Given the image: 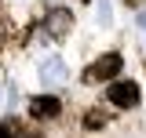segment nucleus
<instances>
[{"label":"nucleus","instance_id":"nucleus-1","mask_svg":"<svg viewBox=\"0 0 146 138\" xmlns=\"http://www.w3.org/2000/svg\"><path fill=\"white\" fill-rule=\"evenodd\" d=\"M36 73H40V84H44V87H58V84L70 80V66H66L62 55H44Z\"/></svg>","mask_w":146,"mask_h":138},{"label":"nucleus","instance_id":"nucleus-2","mask_svg":"<svg viewBox=\"0 0 146 138\" xmlns=\"http://www.w3.org/2000/svg\"><path fill=\"white\" fill-rule=\"evenodd\" d=\"M110 102L113 105H135L139 102V87L131 84V80H121V84H110Z\"/></svg>","mask_w":146,"mask_h":138},{"label":"nucleus","instance_id":"nucleus-3","mask_svg":"<svg viewBox=\"0 0 146 138\" xmlns=\"http://www.w3.org/2000/svg\"><path fill=\"white\" fill-rule=\"evenodd\" d=\"M121 69V55H102L95 66L88 69V80H106V76H113Z\"/></svg>","mask_w":146,"mask_h":138},{"label":"nucleus","instance_id":"nucleus-4","mask_svg":"<svg viewBox=\"0 0 146 138\" xmlns=\"http://www.w3.org/2000/svg\"><path fill=\"white\" fill-rule=\"evenodd\" d=\"M95 22H99L102 29L113 26V0H95Z\"/></svg>","mask_w":146,"mask_h":138},{"label":"nucleus","instance_id":"nucleus-5","mask_svg":"<svg viewBox=\"0 0 146 138\" xmlns=\"http://www.w3.org/2000/svg\"><path fill=\"white\" fill-rule=\"evenodd\" d=\"M29 109H33V116H58V98H36Z\"/></svg>","mask_w":146,"mask_h":138},{"label":"nucleus","instance_id":"nucleus-6","mask_svg":"<svg viewBox=\"0 0 146 138\" xmlns=\"http://www.w3.org/2000/svg\"><path fill=\"white\" fill-rule=\"evenodd\" d=\"M66 26H70V18H66V15H58V18L51 15V29H58V33H62V29H66Z\"/></svg>","mask_w":146,"mask_h":138},{"label":"nucleus","instance_id":"nucleus-7","mask_svg":"<svg viewBox=\"0 0 146 138\" xmlns=\"http://www.w3.org/2000/svg\"><path fill=\"white\" fill-rule=\"evenodd\" d=\"M135 22H139V29H146V11H139V18H135Z\"/></svg>","mask_w":146,"mask_h":138},{"label":"nucleus","instance_id":"nucleus-8","mask_svg":"<svg viewBox=\"0 0 146 138\" xmlns=\"http://www.w3.org/2000/svg\"><path fill=\"white\" fill-rule=\"evenodd\" d=\"M0 105H4V87H0Z\"/></svg>","mask_w":146,"mask_h":138}]
</instances>
